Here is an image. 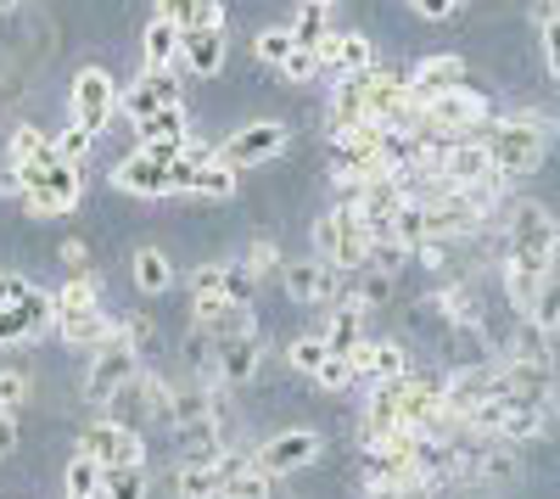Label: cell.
Listing matches in <instances>:
<instances>
[{"label":"cell","instance_id":"47","mask_svg":"<svg viewBox=\"0 0 560 499\" xmlns=\"http://www.w3.org/2000/svg\"><path fill=\"white\" fill-rule=\"evenodd\" d=\"M409 7H415V18H427V23H448L465 0H409Z\"/></svg>","mask_w":560,"mask_h":499},{"label":"cell","instance_id":"7","mask_svg":"<svg viewBox=\"0 0 560 499\" xmlns=\"http://www.w3.org/2000/svg\"><path fill=\"white\" fill-rule=\"evenodd\" d=\"M185 102V79H179V68H147L140 73L124 96H118V113L124 118H152V113H163V107H179Z\"/></svg>","mask_w":560,"mask_h":499},{"label":"cell","instance_id":"16","mask_svg":"<svg viewBox=\"0 0 560 499\" xmlns=\"http://www.w3.org/2000/svg\"><path fill=\"white\" fill-rule=\"evenodd\" d=\"M398 376H409V353H404V343H376V337H364L359 348H353V382H370V387H382V382H398Z\"/></svg>","mask_w":560,"mask_h":499},{"label":"cell","instance_id":"5","mask_svg":"<svg viewBox=\"0 0 560 499\" xmlns=\"http://www.w3.org/2000/svg\"><path fill=\"white\" fill-rule=\"evenodd\" d=\"M236 174H242V169H230V163L219 158V147H197V141H191V147L174 158V192L224 202V197H236Z\"/></svg>","mask_w":560,"mask_h":499},{"label":"cell","instance_id":"10","mask_svg":"<svg viewBox=\"0 0 560 499\" xmlns=\"http://www.w3.org/2000/svg\"><path fill=\"white\" fill-rule=\"evenodd\" d=\"M51 326H57V292H39L34 287L23 303L0 309V348H23L39 332H51Z\"/></svg>","mask_w":560,"mask_h":499},{"label":"cell","instance_id":"38","mask_svg":"<svg viewBox=\"0 0 560 499\" xmlns=\"http://www.w3.org/2000/svg\"><path fill=\"white\" fill-rule=\"evenodd\" d=\"M51 147H57V158H68V163H84V158H90V147H96V135H90V129H79V124L68 118V129L57 135Z\"/></svg>","mask_w":560,"mask_h":499},{"label":"cell","instance_id":"27","mask_svg":"<svg viewBox=\"0 0 560 499\" xmlns=\"http://www.w3.org/2000/svg\"><path fill=\"white\" fill-rule=\"evenodd\" d=\"M102 483H107V466L90 455V449H73L68 477H62V499H102Z\"/></svg>","mask_w":560,"mask_h":499},{"label":"cell","instance_id":"31","mask_svg":"<svg viewBox=\"0 0 560 499\" xmlns=\"http://www.w3.org/2000/svg\"><path fill=\"white\" fill-rule=\"evenodd\" d=\"M298 51V34H292V23H269V28H258V39H253V57L264 62V68H287V57Z\"/></svg>","mask_w":560,"mask_h":499},{"label":"cell","instance_id":"51","mask_svg":"<svg viewBox=\"0 0 560 499\" xmlns=\"http://www.w3.org/2000/svg\"><path fill=\"white\" fill-rule=\"evenodd\" d=\"M0 197H23V169L18 163H0Z\"/></svg>","mask_w":560,"mask_h":499},{"label":"cell","instance_id":"24","mask_svg":"<svg viewBox=\"0 0 560 499\" xmlns=\"http://www.w3.org/2000/svg\"><path fill=\"white\" fill-rule=\"evenodd\" d=\"M325 343H331V353L353 359V348L364 343V303H353V298H337L331 321H325Z\"/></svg>","mask_w":560,"mask_h":499},{"label":"cell","instance_id":"30","mask_svg":"<svg viewBox=\"0 0 560 499\" xmlns=\"http://www.w3.org/2000/svg\"><path fill=\"white\" fill-rule=\"evenodd\" d=\"M140 51H147V68H179V28L152 18L147 34H140Z\"/></svg>","mask_w":560,"mask_h":499},{"label":"cell","instance_id":"3","mask_svg":"<svg viewBox=\"0 0 560 499\" xmlns=\"http://www.w3.org/2000/svg\"><path fill=\"white\" fill-rule=\"evenodd\" d=\"M23 169V202L28 213L39 219H51V213H73L79 208V192H84V179H79V163L68 158H39V163H18Z\"/></svg>","mask_w":560,"mask_h":499},{"label":"cell","instance_id":"36","mask_svg":"<svg viewBox=\"0 0 560 499\" xmlns=\"http://www.w3.org/2000/svg\"><path fill=\"white\" fill-rule=\"evenodd\" d=\"M438 309L448 314L454 326H482V309H477V298L465 292V287H443L438 292Z\"/></svg>","mask_w":560,"mask_h":499},{"label":"cell","instance_id":"28","mask_svg":"<svg viewBox=\"0 0 560 499\" xmlns=\"http://www.w3.org/2000/svg\"><path fill=\"white\" fill-rule=\"evenodd\" d=\"M292 34H298V45H319L325 34H337V0H298Z\"/></svg>","mask_w":560,"mask_h":499},{"label":"cell","instance_id":"53","mask_svg":"<svg viewBox=\"0 0 560 499\" xmlns=\"http://www.w3.org/2000/svg\"><path fill=\"white\" fill-rule=\"evenodd\" d=\"M12 7H18V0H0V12H12Z\"/></svg>","mask_w":560,"mask_h":499},{"label":"cell","instance_id":"19","mask_svg":"<svg viewBox=\"0 0 560 499\" xmlns=\"http://www.w3.org/2000/svg\"><path fill=\"white\" fill-rule=\"evenodd\" d=\"M224 28H179V68L185 73H202V79H213L219 68H224Z\"/></svg>","mask_w":560,"mask_h":499},{"label":"cell","instance_id":"39","mask_svg":"<svg viewBox=\"0 0 560 499\" xmlns=\"http://www.w3.org/2000/svg\"><path fill=\"white\" fill-rule=\"evenodd\" d=\"M538 45H544V68L560 79V18H555V12L538 18Z\"/></svg>","mask_w":560,"mask_h":499},{"label":"cell","instance_id":"52","mask_svg":"<svg viewBox=\"0 0 560 499\" xmlns=\"http://www.w3.org/2000/svg\"><path fill=\"white\" fill-rule=\"evenodd\" d=\"M57 253H62V264H68V276H84V242H62Z\"/></svg>","mask_w":560,"mask_h":499},{"label":"cell","instance_id":"9","mask_svg":"<svg viewBox=\"0 0 560 499\" xmlns=\"http://www.w3.org/2000/svg\"><path fill=\"white\" fill-rule=\"evenodd\" d=\"M504 253H544V258L560 253V224L549 219L544 202H533V197L510 202V247Z\"/></svg>","mask_w":560,"mask_h":499},{"label":"cell","instance_id":"20","mask_svg":"<svg viewBox=\"0 0 560 499\" xmlns=\"http://www.w3.org/2000/svg\"><path fill=\"white\" fill-rule=\"evenodd\" d=\"M68 348H107L118 337V321L107 309H79V314H57V326H51Z\"/></svg>","mask_w":560,"mask_h":499},{"label":"cell","instance_id":"34","mask_svg":"<svg viewBox=\"0 0 560 499\" xmlns=\"http://www.w3.org/2000/svg\"><path fill=\"white\" fill-rule=\"evenodd\" d=\"M287 359H292V371H303L308 382L325 371V359H331V343H325V332H303L287 343Z\"/></svg>","mask_w":560,"mask_h":499},{"label":"cell","instance_id":"23","mask_svg":"<svg viewBox=\"0 0 560 499\" xmlns=\"http://www.w3.org/2000/svg\"><path fill=\"white\" fill-rule=\"evenodd\" d=\"M465 84V62L459 57H420L409 68V96L415 102H427V96H443V90Z\"/></svg>","mask_w":560,"mask_h":499},{"label":"cell","instance_id":"2","mask_svg":"<svg viewBox=\"0 0 560 499\" xmlns=\"http://www.w3.org/2000/svg\"><path fill=\"white\" fill-rule=\"evenodd\" d=\"M420 118H427L432 141H471V135H488L493 107H488L482 90L454 84V90H443V96H427V102H420Z\"/></svg>","mask_w":560,"mask_h":499},{"label":"cell","instance_id":"6","mask_svg":"<svg viewBox=\"0 0 560 499\" xmlns=\"http://www.w3.org/2000/svg\"><path fill=\"white\" fill-rule=\"evenodd\" d=\"M118 96H124V90L113 84L107 68H79L73 84H68V113H73L79 129L102 135V129L113 124V113H118Z\"/></svg>","mask_w":560,"mask_h":499},{"label":"cell","instance_id":"14","mask_svg":"<svg viewBox=\"0 0 560 499\" xmlns=\"http://www.w3.org/2000/svg\"><path fill=\"white\" fill-rule=\"evenodd\" d=\"M79 449H90L102 466H135V461H147V443H140V432L124 427V421H113V416H102L96 427H84Z\"/></svg>","mask_w":560,"mask_h":499},{"label":"cell","instance_id":"25","mask_svg":"<svg viewBox=\"0 0 560 499\" xmlns=\"http://www.w3.org/2000/svg\"><path fill=\"white\" fill-rule=\"evenodd\" d=\"M152 18H163L174 28H224V7H219V0H158Z\"/></svg>","mask_w":560,"mask_h":499},{"label":"cell","instance_id":"17","mask_svg":"<svg viewBox=\"0 0 560 499\" xmlns=\"http://www.w3.org/2000/svg\"><path fill=\"white\" fill-rule=\"evenodd\" d=\"M280 281L298 303H337V287H342V269L325 264V258H303V264H287Z\"/></svg>","mask_w":560,"mask_h":499},{"label":"cell","instance_id":"29","mask_svg":"<svg viewBox=\"0 0 560 499\" xmlns=\"http://www.w3.org/2000/svg\"><path fill=\"white\" fill-rule=\"evenodd\" d=\"M174 494H179V499H224L219 466H202V461H179V472H174Z\"/></svg>","mask_w":560,"mask_h":499},{"label":"cell","instance_id":"4","mask_svg":"<svg viewBox=\"0 0 560 499\" xmlns=\"http://www.w3.org/2000/svg\"><path fill=\"white\" fill-rule=\"evenodd\" d=\"M140 326H118V337L107 348H96V359H90V371H84V398L96 404V410H107V398L118 387H129L140 376Z\"/></svg>","mask_w":560,"mask_h":499},{"label":"cell","instance_id":"45","mask_svg":"<svg viewBox=\"0 0 560 499\" xmlns=\"http://www.w3.org/2000/svg\"><path fill=\"white\" fill-rule=\"evenodd\" d=\"M314 258H325V264L337 258V213L314 219Z\"/></svg>","mask_w":560,"mask_h":499},{"label":"cell","instance_id":"37","mask_svg":"<svg viewBox=\"0 0 560 499\" xmlns=\"http://www.w3.org/2000/svg\"><path fill=\"white\" fill-rule=\"evenodd\" d=\"M51 152H57V147L45 141L34 124H18V129H12V163H39V158H51Z\"/></svg>","mask_w":560,"mask_h":499},{"label":"cell","instance_id":"18","mask_svg":"<svg viewBox=\"0 0 560 499\" xmlns=\"http://www.w3.org/2000/svg\"><path fill=\"white\" fill-rule=\"evenodd\" d=\"M135 135H140V152L168 158V163H174L185 147H191V129H185V107H163V113H152V118H140Z\"/></svg>","mask_w":560,"mask_h":499},{"label":"cell","instance_id":"43","mask_svg":"<svg viewBox=\"0 0 560 499\" xmlns=\"http://www.w3.org/2000/svg\"><path fill=\"white\" fill-rule=\"evenodd\" d=\"M280 73H287L292 84H308V79H319V57H314V45H298V51L287 57V68H280Z\"/></svg>","mask_w":560,"mask_h":499},{"label":"cell","instance_id":"13","mask_svg":"<svg viewBox=\"0 0 560 499\" xmlns=\"http://www.w3.org/2000/svg\"><path fill=\"white\" fill-rule=\"evenodd\" d=\"M113 186H118L124 197H174V163L135 147V152L113 169Z\"/></svg>","mask_w":560,"mask_h":499},{"label":"cell","instance_id":"50","mask_svg":"<svg viewBox=\"0 0 560 499\" xmlns=\"http://www.w3.org/2000/svg\"><path fill=\"white\" fill-rule=\"evenodd\" d=\"M18 438H23V432H18V416H12V410H0V461H7L12 449H18Z\"/></svg>","mask_w":560,"mask_h":499},{"label":"cell","instance_id":"44","mask_svg":"<svg viewBox=\"0 0 560 499\" xmlns=\"http://www.w3.org/2000/svg\"><path fill=\"white\" fill-rule=\"evenodd\" d=\"M242 264L253 269V276H275V269H280V247H275V242H253Z\"/></svg>","mask_w":560,"mask_h":499},{"label":"cell","instance_id":"12","mask_svg":"<svg viewBox=\"0 0 560 499\" xmlns=\"http://www.w3.org/2000/svg\"><path fill=\"white\" fill-rule=\"evenodd\" d=\"M319 432L314 427H287V432H275L264 449H258V466L269 472V477H292V472H303V466H314L319 461Z\"/></svg>","mask_w":560,"mask_h":499},{"label":"cell","instance_id":"41","mask_svg":"<svg viewBox=\"0 0 560 499\" xmlns=\"http://www.w3.org/2000/svg\"><path fill=\"white\" fill-rule=\"evenodd\" d=\"M23 404H28V376L23 371H0V410H23Z\"/></svg>","mask_w":560,"mask_h":499},{"label":"cell","instance_id":"33","mask_svg":"<svg viewBox=\"0 0 560 499\" xmlns=\"http://www.w3.org/2000/svg\"><path fill=\"white\" fill-rule=\"evenodd\" d=\"M147 494H152V472H147V461H135V466H107L102 499H147Z\"/></svg>","mask_w":560,"mask_h":499},{"label":"cell","instance_id":"42","mask_svg":"<svg viewBox=\"0 0 560 499\" xmlns=\"http://www.w3.org/2000/svg\"><path fill=\"white\" fill-rule=\"evenodd\" d=\"M314 387H331V393H342V387H353V359H342V353H331V359H325V371L314 376Z\"/></svg>","mask_w":560,"mask_h":499},{"label":"cell","instance_id":"49","mask_svg":"<svg viewBox=\"0 0 560 499\" xmlns=\"http://www.w3.org/2000/svg\"><path fill=\"white\" fill-rule=\"evenodd\" d=\"M34 287L23 281V276H0V309H12V303H23Z\"/></svg>","mask_w":560,"mask_h":499},{"label":"cell","instance_id":"21","mask_svg":"<svg viewBox=\"0 0 560 499\" xmlns=\"http://www.w3.org/2000/svg\"><path fill=\"white\" fill-rule=\"evenodd\" d=\"M219 483H224V499H269L275 488L258 455H219Z\"/></svg>","mask_w":560,"mask_h":499},{"label":"cell","instance_id":"1","mask_svg":"<svg viewBox=\"0 0 560 499\" xmlns=\"http://www.w3.org/2000/svg\"><path fill=\"white\" fill-rule=\"evenodd\" d=\"M482 141H488V158H493V169L504 179L510 174H533L544 163L549 141H555V124H544V113H504V118L488 124Z\"/></svg>","mask_w":560,"mask_h":499},{"label":"cell","instance_id":"26","mask_svg":"<svg viewBox=\"0 0 560 499\" xmlns=\"http://www.w3.org/2000/svg\"><path fill=\"white\" fill-rule=\"evenodd\" d=\"M129 276H135V292H140V298H163V292L174 287V269H168V258H163L158 247H135Z\"/></svg>","mask_w":560,"mask_h":499},{"label":"cell","instance_id":"46","mask_svg":"<svg viewBox=\"0 0 560 499\" xmlns=\"http://www.w3.org/2000/svg\"><path fill=\"white\" fill-rule=\"evenodd\" d=\"M191 292L197 298H224V264H202L191 276Z\"/></svg>","mask_w":560,"mask_h":499},{"label":"cell","instance_id":"48","mask_svg":"<svg viewBox=\"0 0 560 499\" xmlns=\"http://www.w3.org/2000/svg\"><path fill=\"white\" fill-rule=\"evenodd\" d=\"M393 292V276H376V269H370V276L359 281V292H353V303H382Z\"/></svg>","mask_w":560,"mask_h":499},{"label":"cell","instance_id":"15","mask_svg":"<svg viewBox=\"0 0 560 499\" xmlns=\"http://www.w3.org/2000/svg\"><path fill=\"white\" fill-rule=\"evenodd\" d=\"M314 57H319V73H325V79H348V73L376 68V45H370L364 34L337 28V34H325V39L314 45Z\"/></svg>","mask_w":560,"mask_h":499},{"label":"cell","instance_id":"40","mask_svg":"<svg viewBox=\"0 0 560 499\" xmlns=\"http://www.w3.org/2000/svg\"><path fill=\"white\" fill-rule=\"evenodd\" d=\"M253 287H258V276L247 264H224V298H236V303H253Z\"/></svg>","mask_w":560,"mask_h":499},{"label":"cell","instance_id":"32","mask_svg":"<svg viewBox=\"0 0 560 499\" xmlns=\"http://www.w3.org/2000/svg\"><path fill=\"white\" fill-rule=\"evenodd\" d=\"M522 321H527L533 332H544V337L560 332V276H549V281L533 292V303L522 309Z\"/></svg>","mask_w":560,"mask_h":499},{"label":"cell","instance_id":"22","mask_svg":"<svg viewBox=\"0 0 560 499\" xmlns=\"http://www.w3.org/2000/svg\"><path fill=\"white\" fill-rule=\"evenodd\" d=\"M213 348H219V359H213V376H219V387H247V382L258 376V359H264L258 337H236V343H213Z\"/></svg>","mask_w":560,"mask_h":499},{"label":"cell","instance_id":"8","mask_svg":"<svg viewBox=\"0 0 560 499\" xmlns=\"http://www.w3.org/2000/svg\"><path fill=\"white\" fill-rule=\"evenodd\" d=\"M287 147H292V129L275 124V118H258V124H247V129L230 135V141L219 147V158H224L230 169H253V163H275Z\"/></svg>","mask_w":560,"mask_h":499},{"label":"cell","instance_id":"11","mask_svg":"<svg viewBox=\"0 0 560 499\" xmlns=\"http://www.w3.org/2000/svg\"><path fill=\"white\" fill-rule=\"evenodd\" d=\"M191 314H197V326L208 332V343L258 337V314H253V303H236V298H191Z\"/></svg>","mask_w":560,"mask_h":499},{"label":"cell","instance_id":"35","mask_svg":"<svg viewBox=\"0 0 560 499\" xmlns=\"http://www.w3.org/2000/svg\"><path fill=\"white\" fill-rule=\"evenodd\" d=\"M79 309H102V281L90 276V269L57 287V314H79Z\"/></svg>","mask_w":560,"mask_h":499}]
</instances>
